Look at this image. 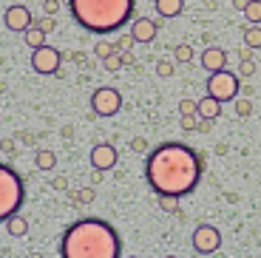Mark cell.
I'll list each match as a JSON object with an SVG mask.
<instances>
[{
	"mask_svg": "<svg viewBox=\"0 0 261 258\" xmlns=\"http://www.w3.org/2000/svg\"><path fill=\"white\" fill-rule=\"evenodd\" d=\"M239 74H242V77H253V74H255V63H253V60H242Z\"/></svg>",
	"mask_w": 261,
	"mask_h": 258,
	"instance_id": "cell-28",
	"label": "cell"
},
{
	"mask_svg": "<svg viewBox=\"0 0 261 258\" xmlns=\"http://www.w3.org/2000/svg\"><path fill=\"white\" fill-rule=\"evenodd\" d=\"M3 23H6L9 32H23V34H26L29 29L34 26V17H32V12H29V6H20V3H14V6L6 9V14H3Z\"/></svg>",
	"mask_w": 261,
	"mask_h": 258,
	"instance_id": "cell-9",
	"label": "cell"
},
{
	"mask_svg": "<svg viewBox=\"0 0 261 258\" xmlns=\"http://www.w3.org/2000/svg\"><path fill=\"white\" fill-rule=\"evenodd\" d=\"M94 51H97L99 60H108L111 54H117V48H114L111 43H97V48H94Z\"/></svg>",
	"mask_w": 261,
	"mask_h": 258,
	"instance_id": "cell-23",
	"label": "cell"
},
{
	"mask_svg": "<svg viewBox=\"0 0 261 258\" xmlns=\"http://www.w3.org/2000/svg\"><path fill=\"white\" fill-rule=\"evenodd\" d=\"M207 94L213 99H219V102H236L239 99V94H242V83H239V74L227 71V68H222V71H213L207 77Z\"/></svg>",
	"mask_w": 261,
	"mask_h": 258,
	"instance_id": "cell-5",
	"label": "cell"
},
{
	"mask_svg": "<svg viewBox=\"0 0 261 258\" xmlns=\"http://www.w3.org/2000/svg\"><path fill=\"white\" fill-rule=\"evenodd\" d=\"M244 45L247 48H261V26L244 29Z\"/></svg>",
	"mask_w": 261,
	"mask_h": 258,
	"instance_id": "cell-18",
	"label": "cell"
},
{
	"mask_svg": "<svg viewBox=\"0 0 261 258\" xmlns=\"http://www.w3.org/2000/svg\"><path fill=\"white\" fill-rule=\"evenodd\" d=\"M179 114H199V102H193V99H182V102H179Z\"/></svg>",
	"mask_w": 261,
	"mask_h": 258,
	"instance_id": "cell-27",
	"label": "cell"
},
{
	"mask_svg": "<svg viewBox=\"0 0 261 258\" xmlns=\"http://www.w3.org/2000/svg\"><path fill=\"white\" fill-rule=\"evenodd\" d=\"M145 179L156 196L182 199V196L193 193L202 179V159L193 148L182 142H165L148 153Z\"/></svg>",
	"mask_w": 261,
	"mask_h": 258,
	"instance_id": "cell-1",
	"label": "cell"
},
{
	"mask_svg": "<svg viewBox=\"0 0 261 258\" xmlns=\"http://www.w3.org/2000/svg\"><path fill=\"white\" fill-rule=\"evenodd\" d=\"M210 128H213V119H199V128H196V131H202V134H210Z\"/></svg>",
	"mask_w": 261,
	"mask_h": 258,
	"instance_id": "cell-32",
	"label": "cell"
},
{
	"mask_svg": "<svg viewBox=\"0 0 261 258\" xmlns=\"http://www.w3.org/2000/svg\"><path fill=\"white\" fill-rule=\"evenodd\" d=\"M130 43H137V40L130 37V34H128V37H119V43H117V51H128V48H130Z\"/></svg>",
	"mask_w": 261,
	"mask_h": 258,
	"instance_id": "cell-31",
	"label": "cell"
},
{
	"mask_svg": "<svg viewBox=\"0 0 261 258\" xmlns=\"http://www.w3.org/2000/svg\"><path fill=\"white\" fill-rule=\"evenodd\" d=\"M130 148L137 150V153H148V139H145V136H137V139L130 142Z\"/></svg>",
	"mask_w": 261,
	"mask_h": 258,
	"instance_id": "cell-29",
	"label": "cell"
},
{
	"mask_svg": "<svg viewBox=\"0 0 261 258\" xmlns=\"http://www.w3.org/2000/svg\"><path fill=\"white\" fill-rule=\"evenodd\" d=\"M247 3H250V0H233V9H239V12H244V9H247Z\"/></svg>",
	"mask_w": 261,
	"mask_h": 258,
	"instance_id": "cell-35",
	"label": "cell"
},
{
	"mask_svg": "<svg viewBox=\"0 0 261 258\" xmlns=\"http://www.w3.org/2000/svg\"><path fill=\"white\" fill-rule=\"evenodd\" d=\"M65 182H68V179H63V176H60V179L54 182V187H57V190H65Z\"/></svg>",
	"mask_w": 261,
	"mask_h": 258,
	"instance_id": "cell-37",
	"label": "cell"
},
{
	"mask_svg": "<svg viewBox=\"0 0 261 258\" xmlns=\"http://www.w3.org/2000/svg\"><path fill=\"white\" fill-rule=\"evenodd\" d=\"M202 68H207V74L227 68V51H224V48H216V45L204 48L202 51Z\"/></svg>",
	"mask_w": 261,
	"mask_h": 258,
	"instance_id": "cell-12",
	"label": "cell"
},
{
	"mask_svg": "<svg viewBox=\"0 0 261 258\" xmlns=\"http://www.w3.org/2000/svg\"><path fill=\"white\" fill-rule=\"evenodd\" d=\"M102 173H105V170H97V168H94V173H91V182H94V185H99V182H102Z\"/></svg>",
	"mask_w": 261,
	"mask_h": 258,
	"instance_id": "cell-34",
	"label": "cell"
},
{
	"mask_svg": "<svg viewBox=\"0 0 261 258\" xmlns=\"http://www.w3.org/2000/svg\"><path fill=\"white\" fill-rule=\"evenodd\" d=\"M119 108H122V94L117 88H111V85L97 88L91 94V111L97 116H114L119 114Z\"/></svg>",
	"mask_w": 261,
	"mask_h": 258,
	"instance_id": "cell-7",
	"label": "cell"
},
{
	"mask_svg": "<svg viewBox=\"0 0 261 258\" xmlns=\"http://www.w3.org/2000/svg\"><path fill=\"white\" fill-rule=\"evenodd\" d=\"M26 45H29V48H40V45H46V32L37 29V26H32L26 32Z\"/></svg>",
	"mask_w": 261,
	"mask_h": 258,
	"instance_id": "cell-16",
	"label": "cell"
},
{
	"mask_svg": "<svg viewBox=\"0 0 261 258\" xmlns=\"http://www.w3.org/2000/svg\"><path fill=\"white\" fill-rule=\"evenodd\" d=\"M190 241H193V250L199 255H216V252L222 250V233L213 224H199L193 230V239Z\"/></svg>",
	"mask_w": 261,
	"mask_h": 258,
	"instance_id": "cell-6",
	"label": "cell"
},
{
	"mask_svg": "<svg viewBox=\"0 0 261 258\" xmlns=\"http://www.w3.org/2000/svg\"><path fill=\"white\" fill-rule=\"evenodd\" d=\"M176 60L179 63H190L193 60V48L190 45H176Z\"/></svg>",
	"mask_w": 261,
	"mask_h": 258,
	"instance_id": "cell-24",
	"label": "cell"
},
{
	"mask_svg": "<svg viewBox=\"0 0 261 258\" xmlns=\"http://www.w3.org/2000/svg\"><path fill=\"white\" fill-rule=\"evenodd\" d=\"M43 9H46V14H54V12H57V0H46Z\"/></svg>",
	"mask_w": 261,
	"mask_h": 258,
	"instance_id": "cell-33",
	"label": "cell"
},
{
	"mask_svg": "<svg viewBox=\"0 0 261 258\" xmlns=\"http://www.w3.org/2000/svg\"><path fill=\"white\" fill-rule=\"evenodd\" d=\"M244 17H247V23L258 26V23H261V0H250L247 9H244Z\"/></svg>",
	"mask_w": 261,
	"mask_h": 258,
	"instance_id": "cell-19",
	"label": "cell"
},
{
	"mask_svg": "<svg viewBox=\"0 0 261 258\" xmlns=\"http://www.w3.org/2000/svg\"><path fill=\"white\" fill-rule=\"evenodd\" d=\"M236 114H239V116H250V114H253L250 99H236Z\"/></svg>",
	"mask_w": 261,
	"mask_h": 258,
	"instance_id": "cell-26",
	"label": "cell"
},
{
	"mask_svg": "<svg viewBox=\"0 0 261 258\" xmlns=\"http://www.w3.org/2000/svg\"><path fill=\"white\" fill-rule=\"evenodd\" d=\"M102 63H105V68H108V71H111V74H117L119 71V68H122V51H117V54H111V57H108V60H102Z\"/></svg>",
	"mask_w": 261,
	"mask_h": 258,
	"instance_id": "cell-20",
	"label": "cell"
},
{
	"mask_svg": "<svg viewBox=\"0 0 261 258\" xmlns=\"http://www.w3.org/2000/svg\"><path fill=\"white\" fill-rule=\"evenodd\" d=\"M37 29H43V32H54V17H51V14H46V17H43V20H37Z\"/></svg>",
	"mask_w": 261,
	"mask_h": 258,
	"instance_id": "cell-30",
	"label": "cell"
},
{
	"mask_svg": "<svg viewBox=\"0 0 261 258\" xmlns=\"http://www.w3.org/2000/svg\"><path fill=\"white\" fill-rule=\"evenodd\" d=\"M117 148L114 145H94L91 148V168H97V170H111L114 165H117Z\"/></svg>",
	"mask_w": 261,
	"mask_h": 258,
	"instance_id": "cell-11",
	"label": "cell"
},
{
	"mask_svg": "<svg viewBox=\"0 0 261 258\" xmlns=\"http://www.w3.org/2000/svg\"><path fill=\"white\" fill-rule=\"evenodd\" d=\"M3 224H6L9 236H14V239H20V236H26V233H29V221H26V219H20L17 213L9 216V219L3 221Z\"/></svg>",
	"mask_w": 261,
	"mask_h": 258,
	"instance_id": "cell-15",
	"label": "cell"
},
{
	"mask_svg": "<svg viewBox=\"0 0 261 258\" xmlns=\"http://www.w3.org/2000/svg\"><path fill=\"white\" fill-rule=\"evenodd\" d=\"M153 6H156V14L165 20L170 17H179L185 9V0H153Z\"/></svg>",
	"mask_w": 261,
	"mask_h": 258,
	"instance_id": "cell-13",
	"label": "cell"
},
{
	"mask_svg": "<svg viewBox=\"0 0 261 258\" xmlns=\"http://www.w3.org/2000/svg\"><path fill=\"white\" fill-rule=\"evenodd\" d=\"M173 71H176V68H173L170 60H159V63H156V74H159V77H173Z\"/></svg>",
	"mask_w": 261,
	"mask_h": 258,
	"instance_id": "cell-22",
	"label": "cell"
},
{
	"mask_svg": "<svg viewBox=\"0 0 261 258\" xmlns=\"http://www.w3.org/2000/svg\"><path fill=\"white\" fill-rule=\"evenodd\" d=\"M57 165V153L54 150H37V168L40 170H51Z\"/></svg>",
	"mask_w": 261,
	"mask_h": 258,
	"instance_id": "cell-17",
	"label": "cell"
},
{
	"mask_svg": "<svg viewBox=\"0 0 261 258\" xmlns=\"http://www.w3.org/2000/svg\"><path fill=\"white\" fill-rule=\"evenodd\" d=\"M23 199H26V185L9 168L6 162L0 165V219L6 221L9 216H14L23 207Z\"/></svg>",
	"mask_w": 261,
	"mask_h": 258,
	"instance_id": "cell-4",
	"label": "cell"
},
{
	"mask_svg": "<svg viewBox=\"0 0 261 258\" xmlns=\"http://www.w3.org/2000/svg\"><path fill=\"white\" fill-rule=\"evenodd\" d=\"M63 258H122V241L117 230L102 219H80L63 233Z\"/></svg>",
	"mask_w": 261,
	"mask_h": 258,
	"instance_id": "cell-2",
	"label": "cell"
},
{
	"mask_svg": "<svg viewBox=\"0 0 261 258\" xmlns=\"http://www.w3.org/2000/svg\"><path fill=\"white\" fill-rule=\"evenodd\" d=\"M60 63H63V54L57 48H51V45H40L32 54V68L37 74H57Z\"/></svg>",
	"mask_w": 261,
	"mask_h": 258,
	"instance_id": "cell-8",
	"label": "cell"
},
{
	"mask_svg": "<svg viewBox=\"0 0 261 258\" xmlns=\"http://www.w3.org/2000/svg\"><path fill=\"white\" fill-rule=\"evenodd\" d=\"M179 125H182L185 131L199 128V114H179Z\"/></svg>",
	"mask_w": 261,
	"mask_h": 258,
	"instance_id": "cell-21",
	"label": "cell"
},
{
	"mask_svg": "<svg viewBox=\"0 0 261 258\" xmlns=\"http://www.w3.org/2000/svg\"><path fill=\"white\" fill-rule=\"evenodd\" d=\"M122 63L130 65V63H134V54H130V51H122Z\"/></svg>",
	"mask_w": 261,
	"mask_h": 258,
	"instance_id": "cell-36",
	"label": "cell"
},
{
	"mask_svg": "<svg viewBox=\"0 0 261 258\" xmlns=\"http://www.w3.org/2000/svg\"><path fill=\"white\" fill-rule=\"evenodd\" d=\"M219 114H222V102L219 99H213L210 94L204 99H199V116L202 119H216Z\"/></svg>",
	"mask_w": 261,
	"mask_h": 258,
	"instance_id": "cell-14",
	"label": "cell"
},
{
	"mask_svg": "<svg viewBox=\"0 0 261 258\" xmlns=\"http://www.w3.org/2000/svg\"><path fill=\"white\" fill-rule=\"evenodd\" d=\"M159 207L168 213H176V196H159Z\"/></svg>",
	"mask_w": 261,
	"mask_h": 258,
	"instance_id": "cell-25",
	"label": "cell"
},
{
	"mask_svg": "<svg viewBox=\"0 0 261 258\" xmlns=\"http://www.w3.org/2000/svg\"><path fill=\"white\" fill-rule=\"evenodd\" d=\"M137 0H68L71 17L85 32L91 34H111L134 17Z\"/></svg>",
	"mask_w": 261,
	"mask_h": 258,
	"instance_id": "cell-3",
	"label": "cell"
},
{
	"mask_svg": "<svg viewBox=\"0 0 261 258\" xmlns=\"http://www.w3.org/2000/svg\"><path fill=\"white\" fill-rule=\"evenodd\" d=\"M159 34V23L150 17H137L134 23H130V37L137 40V43H153Z\"/></svg>",
	"mask_w": 261,
	"mask_h": 258,
	"instance_id": "cell-10",
	"label": "cell"
}]
</instances>
